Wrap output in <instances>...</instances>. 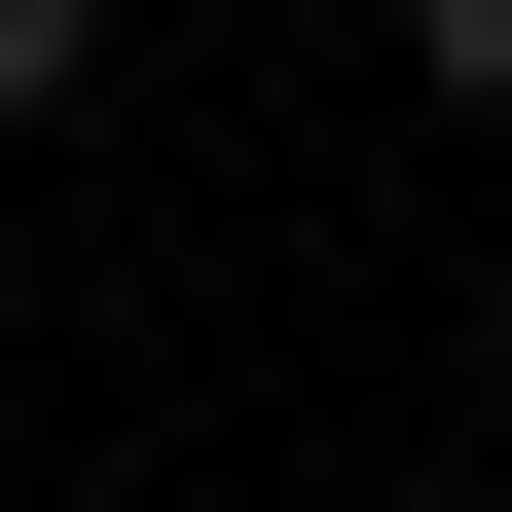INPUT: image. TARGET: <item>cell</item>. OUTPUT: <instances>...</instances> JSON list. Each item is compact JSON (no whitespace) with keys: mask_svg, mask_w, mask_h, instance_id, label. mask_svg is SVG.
<instances>
[{"mask_svg":"<svg viewBox=\"0 0 512 512\" xmlns=\"http://www.w3.org/2000/svg\"><path fill=\"white\" fill-rule=\"evenodd\" d=\"M110 74V0H0V147H37V110H74Z\"/></svg>","mask_w":512,"mask_h":512,"instance_id":"cell-1","label":"cell"},{"mask_svg":"<svg viewBox=\"0 0 512 512\" xmlns=\"http://www.w3.org/2000/svg\"><path fill=\"white\" fill-rule=\"evenodd\" d=\"M403 74H439V110H512V0H403Z\"/></svg>","mask_w":512,"mask_h":512,"instance_id":"cell-2","label":"cell"},{"mask_svg":"<svg viewBox=\"0 0 512 512\" xmlns=\"http://www.w3.org/2000/svg\"><path fill=\"white\" fill-rule=\"evenodd\" d=\"M476 512H512V476H476Z\"/></svg>","mask_w":512,"mask_h":512,"instance_id":"cell-3","label":"cell"}]
</instances>
